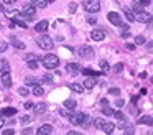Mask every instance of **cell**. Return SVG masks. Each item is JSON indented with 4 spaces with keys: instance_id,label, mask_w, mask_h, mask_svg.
Segmentation results:
<instances>
[{
    "instance_id": "obj_21",
    "label": "cell",
    "mask_w": 153,
    "mask_h": 135,
    "mask_svg": "<svg viewBox=\"0 0 153 135\" xmlns=\"http://www.w3.org/2000/svg\"><path fill=\"white\" fill-rule=\"evenodd\" d=\"M76 101H74V99H66V101H64V107H66V109H73V110H74V109H76Z\"/></svg>"
},
{
    "instance_id": "obj_27",
    "label": "cell",
    "mask_w": 153,
    "mask_h": 135,
    "mask_svg": "<svg viewBox=\"0 0 153 135\" xmlns=\"http://www.w3.org/2000/svg\"><path fill=\"white\" fill-rule=\"evenodd\" d=\"M132 8H133V10H135V12H137V15H138V13H142V12H143V5H140L138 2H133Z\"/></svg>"
},
{
    "instance_id": "obj_47",
    "label": "cell",
    "mask_w": 153,
    "mask_h": 135,
    "mask_svg": "<svg viewBox=\"0 0 153 135\" xmlns=\"http://www.w3.org/2000/svg\"><path fill=\"white\" fill-rule=\"evenodd\" d=\"M5 49H7V43H5V41H0V53L5 51Z\"/></svg>"
},
{
    "instance_id": "obj_14",
    "label": "cell",
    "mask_w": 153,
    "mask_h": 135,
    "mask_svg": "<svg viewBox=\"0 0 153 135\" xmlns=\"http://www.w3.org/2000/svg\"><path fill=\"white\" fill-rule=\"evenodd\" d=\"M2 84L5 87H10L12 86V78H10V72H2Z\"/></svg>"
},
{
    "instance_id": "obj_9",
    "label": "cell",
    "mask_w": 153,
    "mask_h": 135,
    "mask_svg": "<svg viewBox=\"0 0 153 135\" xmlns=\"http://www.w3.org/2000/svg\"><path fill=\"white\" fill-rule=\"evenodd\" d=\"M51 132H53V127H51L50 124H45L36 130V135H50Z\"/></svg>"
},
{
    "instance_id": "obj_37",
    "label": "cell",
    "mask_w": 153,
    "mask_h": 135,
    "mask_svg": "<svg viewBox=\"0 0 153 135\" xmlns=\"http://www.w3.org/2000/svg\"><path fill=\"white\" fill-rule=\"evenodd\" d=\"M33 59H36V54H33V53H28L27 56H25V61H33Z\"/></svg>"
},
{
    "instance_id": "obj_23",
    "label": "cell",
    "mask_w": 153,
    "mask_h": 135,
    "mask_svg": "<svg viewBox=\"0 0 153 135\" xmlns=\"http://www.w3.org/2000/svg\"><path fill=\"white\" fill-rule=\"evenodd\" d=\"M25 84H27V86H33V87H35V86H38V81L33 78V76H28V78H25Z\"/></svg>"
},
{
    "instance_id": "obj_59",
    "label": "cell",
    "mask_w": 153,
    "mask_h": 135,
    "mask_svg": "<svg viewBox=\"0 0 153 135\" xmlns=\"http://www.w3.org/2000/svg\"><path fill=\"white\" fill-rule=\"evenodd\" d=\"M109 135H112V134H109Z\"/></svg>"
},
{
    "instance_id": "obj_31",
    "label": "cell",
    "mask_w": 153,
    "mask_h": 135,
    "mask_svg": "<svg viewBox=\"0 0 153 135\" xmlns=\"http://www.w3.org/2000/svg\"><path fill=\"white\" fill-rule=\"evenodd\" d=\"M104 119H100V117H97L96 120H94V125H96V128H102V125H104Z\"/></svg>"
},
{
    "instance_id": "obj_34",
    "label": "cell",
    "mask_w": 153,
    "mask_h": 135,
    "mask_svg": "<svg viewBox=\"0 0 153 135\" xmlns=\"http://www.w3.org/2000/svg\"><path fill=\"white\" fill-rule=\"evenodd\" d=\"M27 64H28V68H30V69H36V68H38V61H36V59H33V61H28Z\"/></svg>"
},
{
    "instance_id": "obj_19",
    "label": "cell",
    "mask_w": 153,
    "mask_h": 135,
    "mask_svg": "<svg viewBox=\"0 0 153 135\" xmlns=\"http://www.w3.org/2000/svg\"><path fill=\"white\" fill-rule=\"evenodd\" d=\"M31 5L35 7V8H45V7L48 5L46 0H31Z\"/></svg>"
},
{
    "instance_id": "obj_22",
    "label": "cell",
    "mask_w": 153,
    "mask_h": 135,
    "mask_svg": "<svg viewBox=\"0 0 153 135\" xmlns=\"http://www.w3.org/2000/svg\"><path fill=\"white\" fill-rule=\"evenodd\" d=\"M123 13H125V16H127V20H128V22H135V15H133L132 13V10L130 8H123Z\"/></svg>"
},
{
    "instance_id": "obj_54",
    "label": "cell",
    "mask_w": 153,
    "mask_h": 135,
    "mask_svg": "<svg viewBox=\"0 0 153 135\" xmlns=\"http://www.w3.org/2000/svg\"><path fill=\"white\" fill-rule=\"evenodd\" d=\"M33 107V104H31V102H25V109H31Z\"/></svg>"
},
{
    "instance_id": "obj_41",
    "label": "cell",
    "mask_w": 153,
    "mask_h": 135,
    "mask_svg": "<svg viewBox=\"0 0 153 135\" xmlns=\"http://www.w3.org/2000/svg\"><path fill=\"white\" fill-rule=\"evenodd\" d=\"M87 23H89V25H96L97 18H96V16H87Z\"/></svg>"
},
{
    "instance_id": "obj_15",
    "label": "cell",
    "mask_w": 153,
    "mask_h": 135,
    "mask_svg": "<svg viewBox=\"0 0 153 135\" xmlns=\"http://www.w3.org/2000/svg\"><path fill=\"white\" fill-rule=\"evenodd\" d=\"M96 84H97V81H96L94 78H86V81H84V86H82V87H86V89H92Z\"/></svg>"
},
{
    "instance_id": "obj_12",
    "label": "cell",
    "mask_w": 153,
    "mask_h": 135,
    "mask_svg": "<svg viewBox=\"0 0 153 135\" xmlns=\"http://www.w3.org/2000/svg\"><path fill=\"white\" fill-rule=\"evenodd\" d=\"M91 36H92L94 41H102L104 38H105V35H104V31H100V30H92V33H91Z\"/></svg>"
},
{
    "instance_id": "obj_52",
    "label": "cell",
    "mask_w": 153,
    "mask_h": 135,
    "mask_svg": "<svg viewBox=\"0 0 153 135\" xmlns=\"http://www.w3.org/2000/svg\"><path fill=\"white\" fill-rule=\"evenodd\" d=\"M59 114L63 115V117H68V115H69V112H68V110H59Z\"/></svg>"
},
{
    "instance_id": "obj_7",
    "label": "cell",
    "mask_w": 153,
    "mask_h": 135,
    "mask_svg": "<svg viewBox=\"0 0 153 135\" xmlns=\"http://www.w3.org/2000/svg\"><path fill=\"white\" fill-rule=\"evenodd\" d=\"M79 54L81 58H94V49L89 45H84L79 48Z\"/></svg>"
},
{
    "instance_id": "obj_36",
    "label": "cell",
    "mask_w": 153,
    "mask_h": 135,
    "mask_svg": "<svg viewBox=\"0 0 153 135\" xmlns=\"http://www.w3.org/2000/svg\"><path fill=\"white\" fill-rule=\"evenodd\" d=\"M114 115H115V119H119V120H125V115H123L122 114V112H120V110H117V112H114Z\"/></svg>"
},
{
    "instance_id": "obj_24",
    "label": "cell",
    "mask_w": 153,
    "mask_h": 135,
    "mask_svg": "<svg viewBox=\"0 0 153 135\" xmlns=\"http://www.w3.org/2000/svg\"><path fill=\"white\" fill-rule=\"evenodd\" d=\"M0 69H2V72H8V71H10V66H8L7 59H2V61H0Z\"/></svg>"
},
{
    "instance_id": "obj_16",
    "label": "cell",
    "mask_w": 153,
    "mask_h": 135,
    "mask_svg": "<svg viewBox=\"0 0 153 135\" xmlns=\"http://www.w3.org/2000/svg\"><path fill=\"white\" fill-rule=\"evenodd\" d=\"M138 124H143V125H153V117L150 115H143V117L138 119Z\"/></svg>"
},
{
    "instance_id": "obj_39",
    "label": "cell",
    "mask_w": 153,
    "mask_h": 135,
    "mask_svg": "<svg viewBox=\"0 0 153 135\" xmlns=\"http://www.w3.org/2000/svg\"><path fill=\"white\" fill-rule=\"evenodd\" d=\"M18 94H20V95H28V94H30V91H28L27 87H20V89H18Z\"/></svg>"
},
{
    "instance_id": "obj_57",
    "label": "cell",
    "mask_w": 153,
    "mask_h": 135,
    "mask_svg": "<svg viewBox=\"0 0 153 135\" xmlns=\"http://www.w3.org/2000/svg\"><path fill=\"white\" fill-rule=\"evenodd\" d=\"M2 12H5V10H4V5L0 3V13H2Z\"/></svg>"
},
{
    "instance_id": "obj_8",
    "label": "cell",
    "mask_w": 153,
    "mask_h": 135,
    "mask_svg": "<svg viewBox=\"0 0 153 135\" xmlns=\"http://www.w3.org/2000/svg\"><path fill=\"white\" fill-rule=\"evenodd\" d=\"M135 20L140 22V23H148L150 20H152V15H150L148 12H142V13H138V15L135 16Z\"/></svg>"
},
{
    "instance_id": "obj_33",
    "label": "cell",
    "mask_w": 153,
    "mask_h": 135,
    "mask_svg": "<svg viewBox=\"0 0 153 135\" xmlns=\"http://www.w3.org/2000/svg\"><path fill=\"white\" fill-rule=\"evenodd\" d=\"M102 114H105V115H110V114H114L112 107H109V105H104V107H102Z\"/></svg>"
},
{
    "instance_id": "obj_32",
    "label": "cell",
    "mask_w": 153,
    "mask_h": 135,
    "mask_svg": "<svg viewBox=\"0 0 153 135\" xmlns=\"http://www.w3.org/2000/svg\"><path fill=\"white\" fill-rule=\"evenodd\" d=\"M100 68H102V72H107L110 69V66H109V63H107V61H104V59H102V61H100Z\"/></svg>"
},
{
    "instance_id": "obj_13",
    "label": "cell",
    "mask_w": 153,
    "mask_h": 135,
    "mask_svg": "<svg viewBox=\"0 0 153 135\" xmlns=\"http://www.w3.org/2000/svg\"><path fill=\"white\" fill-rule=\"evenodd\" d=\"M81 72H82L86 78H92V76H99L102 71H94V69H91V68H84V69H81Z\"/></svg>"
},
{
    "instance_id": "obj_40",
    "label": "cell",
    "mask_w": 153,
    "mask_h": 135,
    "mask_svg": "<svg viewBox=\"0 0 153 135\" xmlns=\"http://www.w3.org/2000/svg\"><path fill=\"white\" fill-rule=\"evenodd\" d=\"M109 94H112V95H119V94H120V89L112 87V89H109Z\"/></svg>"
},
{
    "instance_id": "obj_11",
    "label": "cell",
    "mask_w": 153,
    "mask_h": 135,
    "mask_svg": "<svg viewBox=\"0 0 153 135\" xmlns=\"http://www.w3.org/2000/svg\"><path fill=\"white\" fill-rule=\"evenodd\" d=\"M15 114H17V109L15 107H5V109H2V112H0L2 117H12V115H15Z\"/></svg>"
},
{
    "instance_id": "obj_5",
    "label": "cell",
    "mask_w": 153,
    "mask_h": 135,
    "mask_svg": "<svg viewBox=\"0 0 153 135\" xmlns=\"http://www.w3.org/2000/svg\"><path fill=\"white\" fill-rule=\"evenodd\" d=\"M35 12H36V8H35L33 5H25L23 8H22V18H25V20H33Z\"/></svg>"
},
{
    "instance_id": "obj_25",
    "label": "cell",
    "mask_w": 153,
    "mask_h": 135,
    "mask_svg": "<svg viewBox=\"0 0 153 135\" xmlns=\"http://www.w3.org/2000/svg\"><path fill=\"white\" fill-rule=\"evenodd\" d=\"M133 134H135V127H133L132 124H128L123 128V135H133Z\"/></svg>"
},
{
    "instance_id": "obj_2",
    "label": "cell",
    "mask_w": 153,
    "mask_h": 135,
    "mask_svg": "<svg viewBox=\"0 0 153 135\" xmlns=\"http://www.w3.org/2000/svg\"><path fill=\"white\" fill-rule=\"evenodd\" d=\"M41 63H43V66L46 69H54L59 64V58H58L56 54H46V56L41 58Z\"/></svg>"
},
{
    "instance_id": "obj_29",
    "label": "cell",
    "mask_w": 153,
    "mask_h": 135,
    "mask_svg": "<svg viewBox=\"0 0 153 135\" xmlns=\"http://www.w3.org/2000/svg\"><path fill=\"white\" fill-rule=\"evenodd\" d=\"M43 87H41V86H35V87H33V94L35 95H43Z\"/></svg>"
},
{
    "instance_id": "obj_28",
    "label": "cell",
    "mask_w": 153,
    "mask_h": 135,
    "mask_svg": "<svg viewBox=\"0 0 153 135\" xmlns=\"http://www.w3.org/2000/svg\"><path fill=\"white\" fill-rule=\"evenodd\" d=\"M41 82H43V84H50V82H53V76H51V74H45L43 78H41Z\"/></svg>"
},
{
    "instance_id": "obj_3",
    "label": "cell",
    "mask_w": 153,
    "mask_h": 135,
    "mask_svg": "<svg viewBox=\"0 0 153 135\" xmlns=\"http://www.w3.org/2000/svg\"><path fill=\"white\" fill-rule=\"evenodd\" d=\"M36 43H38V46L40 48H43V49H51L53 48V40L50 38L48 35H43V36H40V38L36 40Z\"/></svg>"
},
{
    "instance_id": "obj_1",
    "label": "cell",
    "mask_w": 153,
    "mask_h": 135,
    "mask_svg": "<svg viewBox=\"0 0 153 135\" xmlns=\"http://www.w3.org/2000/svg\"><path fill=\"white\" fill-rule=\"evenodd\" d=\"M68 119H69L71 124L81 125V127H87V125H89V122H91V117L87 114H84V112H69Z\"/></svg>"
},
{
    "instance_id": "obj_42",
    "label": "cell",
    "mask_w": 153,
    "mask_h": 135,
    "mask_svg": "<svg viewBox=\"0 0 153 135\" xmlns=\"http://www.w3.org/2000/svg\"><path fill=\"white\" fill-rule=\"evenodd\" d=\"M146 51H148V53H153V40L146 43Z\"/></svg>"
},
{
    "instance_id": "obj_58",
    "label": "cell",
    "mask_w": 153,
    "mask_h": 135,
    "mask_svg": "<svg viewBox=\"0 0 153 135\" xmlns=\"http://www.w3.org/2000/svg\"><path fill=\"white\" fill-rule=\"evenodd\" d=\"M46 2H48V3H51V2H54V0H46Z\"/></svg>"
},
{
    "instance_id": "obj_38",
    "label": "cell",
    "mask_w": 153,
    "mask_h": 135,
    "mask_svg": "<svg viewBox=\"0 0 153 135\" xmlns=\"http://www.w3.org/2000/svg\"><path fill=\"white\" fill-rule=\"evenodd\" d=\"M143 43H145V38H143L142 35H138L135 38V45H143Z\"/></svg>"
},
{
    "instance_id": "obj_35",
    "label": "cell",
    "mask_w": 153,
    "mask_h": 135,
    "mask_svg": "<svg viewBox=\"0 0 153 135\" xmlns=\"http://www.w3.org/2000/svg\"><path fill=\"white\" fill-rule=\"evenodd\" d=\"M122 69H123V64H122V63H117V64L114 66V72H122Z\"/></svg>"
},
{
    "instance_id": "obj_55",
    "label": "cell",
    "mask_w": 153,
    "mask_h": 135,
    "mask_svg": "<svg viewBox=\"0 0 153 135\" xmlns=\"http://www.w3.org/2000/svg\"><path fill=\"white\" fill-rule=\"evenodd\" d=\"M4 127V117H2V115H0V128Z\"/></svg>"
},
{
    "instance_id": "obj_6",
    "label": "cell",
    "mask_w": 153,
    "mask_h": 135,
    "mask_svg": "<svg viewBox=\"0 0 153 135\" xmlns=\"http://www.w3.org/2000/svg\"><path fill=\"white\" fill-rule=\"evenodd\" d=\"M107 18H109V22L112 23V25H115V26H125L122 16H120L119 13H115V12H110L109 15H107Z\"/></svg>"
},
{
    "instance_id": "obj_10",
    "label": "cell",
    "mask_w": 153,
    "mask_h": 135,
    "mask_svg": "<svg viewBox=\"0 0 153 135\" xmlns=\"http://www.w3.org/2000/svg\"><path fill=\"white\" fill-rule=\"evenodd\" d=\"M66 71L71 72V74H77V72H81V68L77 63H69V64L66 66Z\"/></svg>"
},
{
    "instance_id": "obj_51",
    "label": "cell",
    "mask_w": 153,
    "mask_h": 135,
    "mask_svg": "<svg viewBox=\"0 0 153 135\" xmlns=\"http://www.w3.org/2000/svg\"><path fill=\"white\" fill-rule=\"evenodd\" d=\"M150 2H152V0H140L138 3H140V5H148Z\"/></svg>"
},
{
    "instance_id": "obj_46",
    "label": "cell",
    "mask_w": 153,
    "mask_h": 135,
    "mask_svg": "<svg viewBox=\"0 0 153 135\" xmlns=\"http://www.w3.org/2000/svg\"><path fill=\"white\" fill-rule=\"evenodd\" d=\"M76 8H77V3H71V5H69V12H71V13L76 12Z\"/></svg>"
},
{
    "instance_id": "obj_49",
    "label": "cell",
    "mask_w": 153,
    "mask_h": 135,
    "mask_svg": "<svg viewBox=\"0 0 153 135\" xmlns=\"http://www.w3.org/2000/svg\"><path fill=\"white\" fill-rule=\"evenodd\" d=\"M123 104H125V101H123V99H117V102H115L117 107H122Z\"/></svg>"
},
{
    "instance_id": "obj_17",
    "label": "cell",
    "mask_w": 153,
    "mask_h": 135,
    "mask_svg": "<svg viewBox=\"0 0 153 135\" xmlns=\"http://www.w3.org/2000/svg\"><path fill=\"white\" fill-rule=\"evenodd\" d=\"M114 128H115V125H114L112 122H104L102 130L105 132V134H112V132H114Z\"/></svg>"
},
{
    "instance_id": "obj_53",
    "label": "cell",
    "mask_w": 153,
    "mask_h": 135,
    "mask_svg": "<svg viewBox=\"0 0 153 135\" xmlns=\"http://www.w3.org/2000/svg\"><path fill=\"white\" fill-rule=\"evenodd\" d=\"M66 135H81V134H79V132H74V130H69Z\"/></svg>"
},
{
    "instance_id": "obj_4",
    "label": "cell",
    "mask_w": 153,
    "mask_h": 135,
    "mask_svg": "<svg viewBox=\"0 0 153 135\" xmlns=\"http://www.w3.org/2000/svg\"><path fill=\"white\" fill-rule=\"evenodd\" d=\"M84 8L89 13H96L100 10V3L99 0H84Z\"/></svg>"
},
{
    "instance_id": "obj_30",
    "label": "cell",
    "mask_w": 153,
    "mask_h": 135,
    "mask_svg": "<svg viewBox=\"0 0 153 135\" xmlns=\"http://www.w3.org/2000/svg\"><path fill=\"white\" fill-rule=\"evenodd\" d=\"M13 40V46L15 48H18V49H23L25 48V43L23 41H18V40H15V38H12Z\"/></svg>"
},
{
    "instance_id": "obj_20",
    "label": "cell",
    "mask_w": 153,
    "mask_h": 135,
    "mask_svg": "<svg viewBox=\"0 0 153 135\" xmlns=\"http://www.w3.org/2000/svg\"><path fill=\"white\" fill-rule=\"evenodd\" d=\"M33 107H35V112H36V114H43V112L46 110V104H45V102H40V104L33 105Z\"/></svg>"
},
{
    "instance_id": "obj_18",
    "label": "cell",
    "mask_w": 153,
    "mask_h": 135,
    "mask_svg": "<svg viewBox=\"0 0 153 135\" xmlns=\"http://www.w3.org/2000/svg\"><path fill=\"white\" fill-rule=\"evenodd\" d=\"M46 30H48V22L46 20L36 23V26H35V31H46Z\"/></svg>"
},
{
    "instance_id": "obj_50",
    "label": "cell",
    "mask_w": 153,
    "mask_h": 135,
    "mask_svg": "<svg viewBox=\"0 0 153 135\" xmlns=\"http://www.w3.org/2000/svg\"><path fill=\"white\" fill-rule=\"evenodd\" d=\"M127 48H128L130 51H133V49H135V45H133V43H127Z\"/></svg>"
},
{
    "instance_id": "obj_26",
    "label": "cell",
    "mask_w": 153,
    "mask_h": 135,
    "mask_svg": "<svg viewBox=\"0 0 153 135\" xmlns=\"http://www.w3.org/2000/svg\"><path fill=\"white\" fill-rule=\"evenodd\" d=\"M69 87L73 89V91H76V92H82L84 91V87L81 84H77V82H73V84H69Z\"/></svg>"
},
{
    "instance_id": "obj_45",
    "label": "cell",
    "mask_w": 153,
    "mask_h": 135,
    "mask_svg": "<svg viewBox=\"0 0 153 135\" xmlns=\"http://www.w3.org/2000/svg\"><path fill=\"white\" fill-rule=\"evenodd\" d=\"M22 122H23V124H28V122H31V117L30 115H23V117H22Z\"/></svg>"
},
{
    "instance_id": "obj_43",
    "label": "cell",
    "mask_w": 153,
    "mask_h": 135,
    "mask_svg": "<svg viewBox=\"0 0 153 135\" xmlns=\"http://www.w3.org/2000/svg\"><path fill=\"white\" fill-rule=\"evenodd\" d=\"M33 134V128H23L22 130V135H31Z\"/></svg>"
},
{
    "instance_id": "obj_56",
    "label": "cell",
    "mask_w": 153,
    "mask_h": 135,
    "mask_svg": "<svg viewBox=\"0 0 153 135\" xmlns=\"http://www.w3.org/2000/svg\"><path fill=\"white\" fill-rule=\"evenodd\" d=\"M4 2L5 3H10V5H12V3H15V0H4Z\"/></svg>"
},
{
    "instance_id": "obj_44",
    "label": "cell",
    "mask_w": 153,
    "mask_h": 135,
    "mask_svg": "<svg viewBox=\"0 0 153 135\" xmlns=\"http://www.w3.org/2000/svg\"><path fill=\"white\" fill-rule=\"evenodd\" d=\"M120 36H122V38H128V36H130V31H128V30H123V31L122 33H120Z\"/></svg>"
},
{
    "instance_id": "obj_48",
    "label": "cell",
    "mask_w": 153,
    "mask_h": 135,
    "mask_svg": "<svg viewBox=\"0 0 153 135\" xmlns=\"http://www.w3.org/2000/svg\"><path fill=\"white\" fill-rule=\"evenodd\" d=\"M15 130L13 128H7V130H4V135H13Z\"/></svg>"
}]
</instances>
